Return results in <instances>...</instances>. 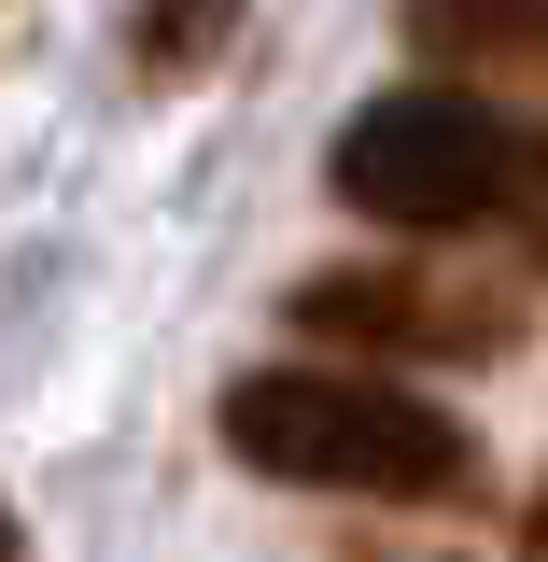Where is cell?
Masks as SVG:
<instances>
[{
	"label": "cell",
	"instance_id": "cell-1",
	"mask_svg": "<svg viewBox=\"0 0 548 562\" xmlns=\"http://www.w3.org/2000/svg\"><path fill=\"white\" fill-rule=\"evenodd\" d=\"M225 450L281 492H324V506H479L492 450L465 408H436L380 366H239L225 380Z\"/></svg>",
	"mask_w": 548,
	"mask_h": 562
},
{
	"label": "cell",
	"instance_id": "cell-2",
	"mask_svg": "<svg viewBox=\"0 0 548 562\" xmlns=\"http://www.w3.org/2000/svg\"><path fill=\"white\" fill-rule=\"evenodd\" d=\"M338 211L394 225V239H521L548 211V113L492 99V85H394L366 99L324 155Z\"/></svg>",
	"mask_w": 548,
	"mask_h": 562
},
{
	"label": "cell",
	"instance_id": "cell-3",
	"mask_svg": "<svg viewBox=\"0 0 548 562\" xmlns=\"http://www.w3.org/2000/svg\"><path fill=\"white\" fill-rule=\"evenodd\" d=\"M281 324L324 366H506L535 338V295L450 254H366V268H310L281 295Z\"/></svg>",
	"mask_w": 548,
	"mask_h": 562
},
{
	"label": "cell",
	"instance_id": "cell-4",
	"mask_svg": "<svg viewBox=\"0 0 548 562\" xmlns=\"http://www.w3.org/2000/svg\"><path fill=\"white\" fill-rule=\"evenodd\" d=\"M225 43H239V0H141L127 14V70L141 85H198Z\"/></svg>",
	"mask_w": 548,
	"mask_h": 562
},
{
	"label": "cell",
	"instance_id": "cell-5",
	"mask_svg": "<svg viewBox=\"0 0 548 562\" xmlns=\"http://www.w3.org/2000/svg\"><path fill=\"white\" fill-rule=\"evenodd\" d=\"M506 57H548V0H506Z\"/></svg>",
	"mask_w": 548,
	"mask_h": 562
},
{
	"label": "cell",
	"instance_id": "cell-6",
	"mask_svg": "<svg viewBox=\"0 0 548 562\" xmlns=\"http://www.w3.org/2000/svg\"><path fill=\"white\" fill-rule=\"evenodd\" d=\"M521 549H535V562H548V492H535V506H521Z\"/></svg>",
	"mask_w": 548,
	"mask_h": 562
},
{
	"label": "cell",
	"instance_id": "cell-7",
	"mask_svg": "<svg viewBox=\"0 0 548 562\" xmlns=\"http://www.w3.org/2000/svg\"><path fill=\"white\" fill-rule=\"evenodd\" d=\"M0 562H29V535H14V506H0Z\"/></svg>",
	"mask_w": 548,
	"mask_h": 562
},
{
	"label": "cell",
	"instance_id": "cell-8",
	"mask_svg": "<svg viewBox=\"0 0 548 562\" xmlns=\"http://www.w3.org/2000/svg\"><path fill=\"white\" fill-rule=\"evenodd\" d=\"M521 239H535V268H548V211H535V225H521Z\"/></svg>",
	"mask_w": 548,
	"mask_h": 562
}]
</instances>
